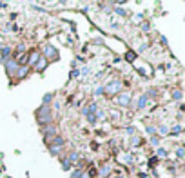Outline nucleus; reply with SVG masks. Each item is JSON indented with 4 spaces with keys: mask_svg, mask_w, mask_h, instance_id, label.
<instances>
[{
    "mask_svg": "<svg viewBox=\"0 0 185 178\" xmlns=\"http://www.w3.org/2000/svg\"><path fill=\"white\" fill-rule=\"evenodd\" d=\"M9 51H11L9 47H2V56H4V58H6V56L9 55Z\"/></svg>",
    "mask_w": 185,
    "mask_h": 178,
    "instance_id": "obj_10",
    "label": "nucleus"
},
{
    "mask_svg": "<svg viewBox=\"0 0 185 178\" xmlns=\"http://www.w3.org/2000/svg\"><path fill=\"white\" fill-rule=\"evenodd\" d=\"M51 100H53V95H46V97H44V104H47Z\"/></svg>",
    "mask_w": 185,
    "mask_h": 178,
    "instance_id": "obj_12",
    "label": "nucleus"
},
{
    "mask_svg": "<svg viewBox=\"0 0 185 178\" xmlns=\"http://www.w3.org/2000/svg\"><path fill=\"white\" fill-rule=\"evenodd\" d=\"M36 117H38V122H40V124L51 122V109H49L47 106H42V107L36 111Z\"/></svg>",
    "mask_w": 185,
    "mask_h": 178,
    "instance_id": "obj_1",
    "label": "nucleus"
},
{
    "mask_svg": "<svg viewBox=\"0 0 185 178\" xmlns=\"http://www.w3.org/2000/svg\"><path fill=\"white\" fill-rule=\"evenodd\" d=\"M102 93H104V87H98V89L94 91V95H102Z\"/></svg>",
    "mask_w": 185,
    "mask_h": 178,
    "instance_id": "obj_13",
    "label": "nucleus"
},
{
    "mask_svg": "<svg viewBox=\"0 0 185 178\" xmlns=\"http://www.w3.org/2000/svg\"><path fill=\"white\" fill-rule=\"evenodd\" d=\"M38 56H40V51H33V55L29 56V64H36Z\"/></svg>",
    "mask_w": 185,
    "mask_h": 178,
    "instance_id": "obj_5",
    "label": "nucleus"
},
{
    "mask_svg": "<svg viewBox=\"0 0 185 178\" xmlns=\"http://www.w3.org/2000/svg\"><path fill=\"white\" fill-rule=\"evenodd\" d=\"M172 97H174V100H180V98H181V91H174Z\"/></svg>",
    "mask_w": 185,
    "mask_h": 178,
    "instance_id": "obj_11",
    "label": "nucleus"
},
{
    "mask_svg": "<svg viewBox=\"0 0 185 178\" xmlns=\"http://www.w3.org/2000/svg\"><path fill=\"white\" fill-rule=\"evenodd\" d=\"M46 67H47V60L44 58V56L38 58V60H36V71H44Z\"/></svg>",
    "mask_w": 185,
    "mask_h": 178,
    "instance_id": "obj_4",
    "label": "nucleus"
},
{
    "mask_svg": "<svg viewBox=\"0 0 185 178\" xmlns=\"http://www.w3.org/2000/svg\"><path fill=\"white\" fill-rule=\"evenodd\" d=\"M125 58H127L129 62H133V60L136 58V55H134V53H127V55H125Z\"/></svg>",
    "mask_w": 185,
    "mask_h": 178,
    "instance_id": "obj_9",
    "label": "nucleus"
},
{
    "mask_svg": "<svg viewBox=\"0 0 185 178\" xmlns=\"http://www.w3.org/2000/svg\"><path fill=\"white\" fill-rule=\"evenodd\" d=\"M44 58H46V60H47V58H49V60H53V58L56 60V58H58L56 49H54L53 46H46V47H44Z\"/></svg>",
    "mask_w": 185,
    "mask_h": 178,
    "instance_id": "obj_3",
    "label": "nucleus"
},
{
    "mask_svg": "<svg viewBox=\"0 0 185 178\" xmlns=\"http://www.w3.org/2000/svg\"><path fill=\"white\" fill-rule=\"evenodd\" d=\"M4 64H6V73H7V76H15L16 75V69H18V62L15 58H7L4 60Z\"/></svg>",
    "mask_w": 185,
    "mask_h": 178,
    "instance_id": "obj_2",
    "label": "nucleus"
},
{
    "mask_svg": "<svg viewBox=\"0 0 185 178\" xmlns=\"http://www.w3.org/2000/svg\"><path fill=\"white\" fill-rule=\"evenodd\" d=\"M118 89H120V84H118V82H114V84H109V86H107V91H109V93H111V91H113V93H116Z\"/></svg>",
    "mask_w": 185,
    "mask_h": 178,
    "instance_id": "obj_6",
    "label": "nucleus"
},
{
    "mask_svg": "<svg viewBox=\"0 0 185 178\" xmlns=\"http://www.w3.org/2000/svg\"><path fill=\"white\" fill-rule=\"evenodd\" d=\"M116 13H118V15H122V16H125V11H124V9H116Z\"/></svg>",
    "mask_w": 185,
    "mask_h": 178,
    "instance_id": "obj_14",
    "label": "nucleus"
},
{
    "mask_svg": "<svg viewBox=\"0 0 185 178\" xmlns=\"http://www.w3.org/2000/svg\"><path fill=\"white\" fill-rule=\"evenodd\" d=\"M118 102L122 104V106H127V104H129V95H124V97H120V98H118Z\"/></svg>",
    "mask_w": 185,
    "mask_h": 178,
    "instance_id": "obj_7",
    "label": "nucleus"
},
{
    "mask_svg": "<svg viewBox=\"0 0 185 178\" xmlns=\"http://www.w3.org/2000/svg\"><path fill=\"white\" fill-rule=\"evenodd\" d=\"M145 104H147V97H145V95H144V97H140V100H138V107H144Z\"/></svg>",
    "mask_w": 185,
    "mask_h": 178,
    "instance_id": "obj_8",
    "label": "nucleus"
}]
</instances>
